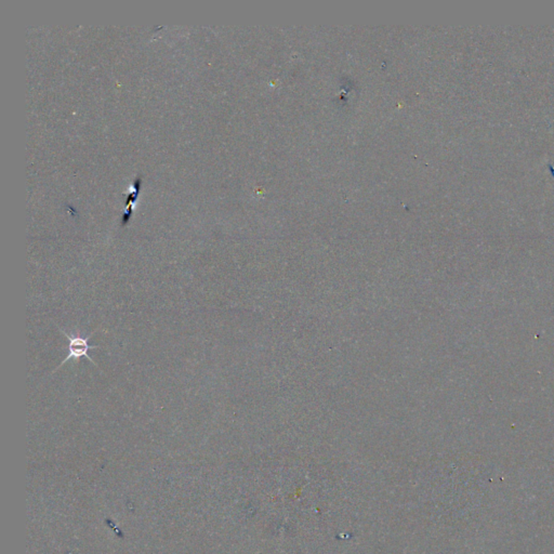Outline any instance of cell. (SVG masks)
<instances>
[{"label":"cell","instance_id":"obj_1","mask_svg":"<svg viewBox=\"0 0 554 554\" xmlns=\"http://www.w3.org/2000/svg\"><path fill=\"white\" fill-rule=\"evenodd\" d=\"M58 329H60V332H62V334H63L66 338H68V355L66 356V359H63V361L60 364V366L56 368V371H58L61 366L64 365V364H66V361H70V359H74L77 361V359H81V357H86L88 361H91L92 364H95L97 367H99L98 364L96 363V361L89 356V354H88V351L91 350V349L100 348V346H90L89 344V339L92 336H93L95 332L90 334V336H88L87 338H83V337L79 336H71V334H68V332H64L63 329H61V328H58Z\"/></svg>","mask_w":554,"mask_h":554}]
</instances>
